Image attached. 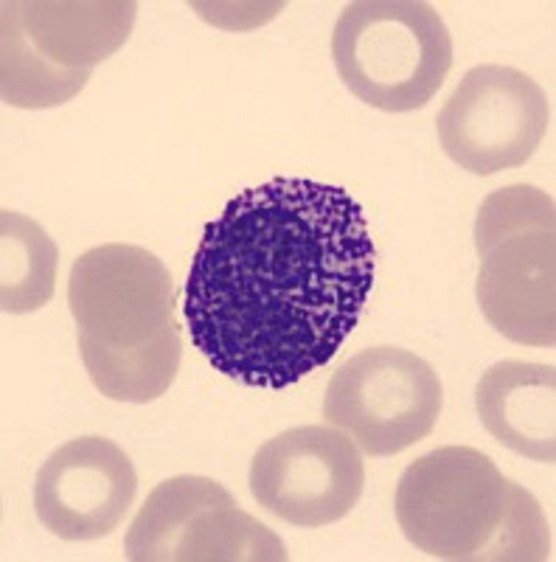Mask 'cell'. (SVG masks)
Instances as JSON below:
<instances>
[{"mask_svg": "<svg viewBox=\"0 0 556 562\" xmlns=\"http://www.w3.org/2000/svg\"><path fill=\"white\" fill-rule=\"evenodd\" d=\"M377 279L365 211L340 186L273 178L205 225L185 324L219 374L290 389L338 355Z\"/></svg>", "mask_w": 556, "mask_h": 562, "instance_id": "6da1fadb", "label": "cell"}, {"mask_svg": "<svg viewBox=\"0 0 556 562\" xmlns=\"http://www.w3.org/2000/svg\"><path fill=\"white\" fill-rule=\"evenodd\" d=\"M394 506L408 543L433 560H551L540 501L475 448H435L405 467Z\"/></svg>", "mask_w": 556, "mask_h": 562, "instance_id": "7a4b0ae2", "label": "cell"}, {"mask_svg": "<svg viewBox=\"0 0 556 562\" xmlns=\"http://www.w3.org/2000/svg\"><path fill=\"white\" fill-rule=\"evenodd\" d=\"M480 313L523 346L556 344V205L537 186H506L475 220Z\"/></svg>", "mask_w": 556, "mask_h": 562, "instance_id": "3957f363", "label": "cell"}, {"mask_svg": "<svg viewBox=\"0 0 556 562\" xmlns=\"http://www.w3.org/2000/svg\"><path fill=\"white\" fill-rule=\"evenodd\" d=\"M340 79L360 102L385 113L422 110L453 68L442 14L419 0H358L332 34Z\"/></svg>", "mask_w": 556, "mask_h": 562, "instance_id": "277c9868", "label": "cell"}, {"mask_svg": "<svg viewBox=\"0 0 556 562\" xmlns=\"http://www.w3.org/2000/svg\"><path fill=\"white\" fill-rule=\"evenodd\" d=\"M124 551L133 562L290 560L282 537L203 475H178L155 486L129 524Z\"/></svg>", "mask_w": 556, "mask_h": 562, "instance_id": "5b68a950", "label": "cell"}, {"mask_svg": "<svg viewBox=\"0 0 556 562\" xmlns=\"http://www.w3.org/2000/svg\"><path fill=\"white\" fill-rule=\"evenodd\" d=\"M442 405V380L428 360L399 346H374L334 371L324 396V419L363 453L383 459L430 436Z\"/></svg>", "mask_w": 556, "mask_h": 562, "instance_id": "8992f818", "label": "cell"}, {"mask_svg": "<svg viewBox=\"0 0 556 562\" xmlns=\"http://www.w3.org/2000/svg\"><path fill=\"white\" fill-rule=\"evenodd\" d=\"M172 273L152 250L110 243L90 248L73 262L68 307L79 326V344L104 351H133L178 338Z\"/></svg>", "mask_w": 556, "mask_h": 562, "instance_id": "52a82bcc", "label": "cell"}, {"mask_svg": "<svg viewBox=\"0 0 556 562\" xmlns=\"http://www.w3.org/2000/svg\"><path fill=\"white\" fill-rule=\"evenodd\" d=\"M548 119V99L529 74L478 65L450 93L435 127L453 164L489 178L523 167L543 144Z\"/></svg>", "mask_w": 556, "mask_h": 562, "instance_id": "ba28073f", "label": "cell"}, {"mask_svg": "<svg viewBox=\"0 0 556 562\" xmlns=\"http://www.w3.org/2000/svg\"><path fill=\"white\" fill-rule=\"evenodd\" d=\"M365 486L360 448L340 428L304 425L264 441L250 461V492L264 512L300 529L338 524Z\"/></svg>", "mask_w": 556, "mask_h": 562, "instance_id": "9c48e42d", "label": "cell"}, {"mask_svg": "<svg viewBox=\"0 0 556 562\" xmlns=\"http://www.w3.org/2000/svg\"><path fill=\"white\" fill-rule=\"evenodd\" d=\"M138 495V475L115 441L82 436L65 441L39 467L34 509L59 540L88 543L113 535Z\"/></svg>", "mask_w": 556, "mask_h": 562, "instance_id": "30bf717a", "label": "cell"}, {"mask_svg": "<svg viewBox=\"0 0 556 562\" xmlns=\"http://www.w3.org/2000/svg\"><path fill=\"white\" fill-rule=\"evenodd\" d=\"M9 9L34 54L79 79L127 43L138 14L129 0H23Z\"/></svg>", "mask_w": 556, "mask_h": 562, "instance_id": "8fae6325", "label": "cell"}, {"mask_svg": "<svg viewBox=\"0 0 556 562\" xmlns=\"http://www.w3.org/2000/svg\"><path fill=\"white\" fill-rule=\"evenodd\" d=\"M475 408L486 434L512 453L556 461V369L503 360L480 378Z\"/></svg>", "mask_w": 556, "mask_h": 562, "instance_id": "7c38bea8", "label": "cell"}, {"mask_svg": "<svg viewBox=\"0 0 556 562\" xmlns=\"http://www.w3.org/2000/svg\"><path fill=\"white\" fill-rule=\"evenodd\" d=\"M59 250L34 220L0 214V310L9 315L45 307L57 284Z\"/></svg>", "mask_w": 556, "mask_h": 562, "instance_id": "4fadbf2b", "label": "cell"}, {"mask_svg": "<svg viewBox=\"0 0 556 562\" xmlns=\"http://www.w3.org/2000/svg\"><path fill=\"white\" fill-rule=\"evenodd\" d=\"M79 349L90 383L97 385L99 394L113 403L141 405L167 394L178 378L183 335L133 351H104L84 344H79Z\"/></svg>", "mask_w": 556, "mask_h": 562, "instance_id": "5bb4252c", "label": "cell"}, {"mask_svg": "<svg viewBox=\"0 0 556 562\" xmlns=\"http://www.w3.org/2000/svg\"><path fill=\"white\" fill-rule=\"evenodd\" d=\"M0 82H3V102L23 110L59 108L71 102L88 79L68 77L34 54L29 40L20 32L9 3H3V45H0Z\"/></svg>", "mask_w": 556, "mask_h": 562, "instance_id": "9a60e30c", "label": "cell"}]
</instances>
